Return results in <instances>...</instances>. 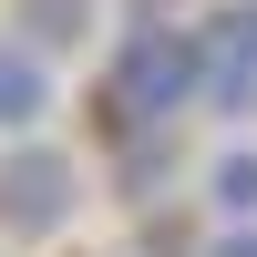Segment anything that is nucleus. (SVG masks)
<instances>
[{"label": "nucleus", "mask_w": 257, "mask_h": 257, "mask_svg": "<svg viewBox=\"0 0 257 257\" xmlns=\"http://www.w3.org/2000/svg\"><path fill=\"white\" fill-rule=\"evenodd\" d=\"M206 103V41L175 31V21H134L113 52V123L123 134H165V123Z\"/></svg>", "instance_id": "f257e3e1"}, {"label": "nucleus", "mask_w": 257, "mask_h": 257, "mask_svg": "<svg viewBox=\"0 0 257 257\" xmlns=\"http://www.w3.org/2000/svg\"><path fill=\"white\" fill-rule=\"evenodd\" d=\"M21 31H31V52L82 41V31H93V0H21Z\"/></svg>", "instance_id": "423d86ee"}, {"label": "nucleus", "mask_w": 257, "mask_h": 257, "mask_svg": "<svg viewBox=\"0 0 257 257\" xmlns=\"http://www.w3.org/2000/svg\"><path fill=\"white\" fill-rule=\"evenodd\" d=\"M52 113V62L31 41H0V134H31Z\"/></svg>", "instance_id": "20e7f679"}, {"label": "nucleus", "mask_w": 257, "mask_h": 257, "mask_svg": "<svg viewBox=\"0 0 257 257\" xmlns=\"http://www.w3.org/2000/svg\"><path fill=\"white\" fill-rule=\"evenodd\" d=\"M216 206H226V226H257V144H226L216 155Z\"/></svg>", "instance_id": "39448f33"}, {"label": "nucleus", "mask_w": 257, "mask_h": 257, "mask_svg": "<svg viewBox=\"0 0 257 257\" xmlns=\"http://www.w3.org/2000/svg\"><path fill=\"white\" fill-rule=\"evenodd\" d=\"M144 21H165V0H144Z\"/></svg>", "instance_id": "6e6552de"}, {"label": "nucleus", "mask_w": 257, "mask_h": 257, "mask_svg": "<svg viewBox=\"0 0 257 257\" xmlns=\"http://www.w3.org/2000/svg\"><path fill=\"white\" fill-rule=\"evenodd\" d=\"M82 206V175L72 155H52V144H21V155H0V237H62Z\"/></svg>", "instance_id": "f03ea898"}, {"label": "nucleus", "mask_w": 257, "mask_h": 257, "mask_svg": "<svg viewBox=\"0 0 257 257\" xmlns=\"http://www.w3.org/2000/svg\"><path fill=\"white\" fill-rule=\"evenodd\" d=\"M206 257H257V226H226V237L206 247Z\"/></svg>", "instance_id": "0eeeda50"}, {"label": "nucleus", "mask_w": 257, "mask_h": 257, "mask_svg": "<svg viewBox=\"0 0 257 257\" xmlns=\"http://www.w3.org/2000/svg\"><path fill=\"white\" fill-rule=\"evenodd\" d=\"M196 41H206V103L216 113H257V0H226Z\"/></svg>", "instance_id": "7ed1b4c3"}]
</instances>
